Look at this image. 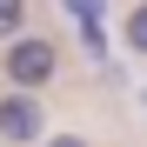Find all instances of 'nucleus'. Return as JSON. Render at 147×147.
<instances>
[{"instance_id":"obj_1","label":"nucleus","mask_w":147,"mask_h":147,"mask_svg":"<svg viewBox=\"0 0 147 147\" xmlns=\"http://www.w3.org/2000/svg\"><path fill=\"white\" fill-rule=\"evenodd\" d=\"M0 74L13 80V94H40V87L60 74V47L40 40V34H20V40L7 47V60H0Z\"/></svg>"},{"instance_id":"obj_2","label":"nucleus","mask_w":147,"mask_h":147,"mask_svg":"<svg viewBox=\"0 0 147 147\" xmlns=\"http://www.w3.org/2000/svg\"><path fill=\"white\" fill-rule=\"evenodd\" d=\"M0 140H7V147L47 140V114H40L34 94H0Z\"/></svg>"},{"instance_id":"obj_3","label":"nucleus","mask_w":147,"mask_h":147,"mask_svg":"<svg viewBox=\"0 0 147 147\" xmlns=\"http://www.w3.org/2000/svg\"><path fill=\"white\" fill-rule=\"evenodd\" d=\"M60 13L80 27V47L100 60V47H107V0H60Z\"/></svg>"},{"instance_id":"obj_4","label":"nucleus","mask_w":147,"mask_h":147,"mask_svg":"<svg viewBox=\"0 0 147 147\" xmlns=\"http://www.w3.org/2000/svg\"><path fill=\"white\" fill-rule=\"evenodd\" d=\"M20 20H27V0H0V40H20Z\"/></svg>"},{"instance_id":"obj_5","label":"nucleus","mask_w":147,"mask_h":147,"mask_svg":"<svg viewBox=\"0 0 147 147\" xmlns=\"http://www.w3.org/2000/svg\"><path fill=\"white\" fill-rule=\"evenodd\" d=\"M127 47H134V54H147V7L127 13Z\"/></svg>"},{"instance_id":"obj_6","label":"nucleus","mask_w":147,"mask_h":147,"mask_svg":"<svg viewBox=\"0 0 147 147\" xmlns=\"http://www.w3.org/2000/svg\"><path fill=\"white\" fill-rule=\"evenodd\" d=\"M40 147H87V140H80V134H47Z\"/></svg>"},{"instance_id":"obj_7","label":"nucleus","mask_w":147,"mask_h":147,"mask_svg":"<svg viewBox=\"0 0 147 147\" xmlns=\"http://www.w3.org/2000/svg\"><path fill=\"white\" fill-rule=\"evenodd\" d=\"M140 107H147V87H140Z\"/></svg>"}]
</instances>
